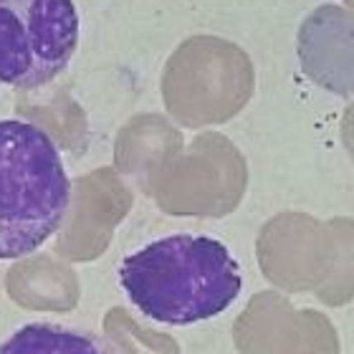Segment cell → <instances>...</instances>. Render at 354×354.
<instances>
[{
  "label": "cell",
  "mask_w": 354,
  "mask_h": 354,
  "mask_svg": "<svg viewBox=\"0 0 354 354\" xmlns=\"http://www.w3.org/2000/svg\"><path fill=\"white\" fill-rule=\"evenodd\" d=\"M71 183L59 149L30 122H0V261L38 251L64 225Z\"/></svg>",
  "instance_id": "cell-2"
},
{
  "label": "cell",
  "mask_w": 354,
  "mask_h": 354,
  "mask_svg": "<svg viewBox=\"0 0 354 354\" xmlns=\"http://www.w3.org/2000/svg\"><path fill=\"white\" fill-rule=\"evenodd\" d=\"M119 283L147 319L190 326L233 306L243 276L218 238L175 233L129 253L119 266Z\"/></svg>",
  "instance_id": "cell-1"
},
{
  "label": "cell",
  "mask_w": 354,
  "mask_h": 354,
  "mask_svg": "<svg viewBox=\"0 0 354 354\" xmlns=\"http://www.w3.org/2000/svg\"><path fill=\"white\" fill-rule=\"evenodd\" d=\"M0 354H114L96 334L76 326L33 322L15 329L3 344Z\"/></svg>",
  "instance_id": "cell-4"
},
{
  "label": "cell",
  "mask_w": 354,
  "mask_h": 354,
  "mask_svg": "<svg viewBox=\"0 0 354 354\" xmlns=\"http://www.w3.org/2000/svg\"><path fill=\"white\" fill-rule=\"evenodd\" d=\"M79 30L74 0H0V84L53 82L74 59Z\"/></svg>",
  "instance_id": "cell-3"
}]
</instances>
